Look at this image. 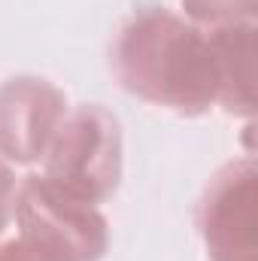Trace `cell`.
Listing matches in <instances>:
<instances>
[{
	"label": "cell",
	"mask_w": 258,
	"mask_h": 261,
	"mask_svg": "<svg viewBox=\"0 0 258 261\" xmlns=\"http://www.w3.org/2000/svg\"><path fill=\"white\" fill-rule=\"evenodd\" d=\"M113 70L134 97L179 116H203L222 97L210 34L170 9L131 15L113 46Z\"/></svg>",
	"instance_id": "obj_1"
},
{
	"label": "cell",
	"mask_w": 258,
	"mask_h": 261,
	"mask_svg": "<svg viewBox=\"0 0 258 261\" xmlns=\"http://www.w3.org/2000/svg\"><path fill=\"white\" fill-rule=\"evenodd\" d=\"M43 176L67 195L104 203L122 182V125L100 103L67 110L43 155Z\"/></svg>",
	"instance_id": "obj_2"
},
{
	"label": "cell",
	"mask_w": 258,
	"mask_h": 261,
	"mask_svg": "<svg viewBox=\"0 0 258 261\" xmlns=\"http://www.w3.org/2000/svg\"><path fill=\"white\" fill-rule=\"evenodd\" d=\"M18 240L46 261H100L110 246V225L104 213L52 186L43 173L18 182L15 195Z\"/></svg>",
	"instance_id": "obj_3"
},
{
	"label": "cell",
	"mask_w": 258,
	"mask_h": 261,
	"mask_svg": "<svg viewBox=\"0 0 258 261\" xmlns=\"http://www.w3.org/2000/svg\"><path fill=\"white\" fill-rule=\"evenodd\" d=\"M258 170L252 158L222 164L197 203L210 261H258Z\"/></svg>",
	"instance_id": "obj_4"
},
{
	"label": "cell",
	"mask_w": 258,
	"mask_h": 261,
	"mask_svg": "<svg viewBox=\"0 0 258 261\" xmlns=\"http://www.w3.org/2000/svg\"><path fill=\"white\" fill-rule=\"evenodd\" d=\"M67 94L40 76H12L0 85V158L37 164L67 116Z\"/></svg>",
	"instance_id": "obj_5"
},
{
	"label": "cell",
	"mask_w": 258,
	"mask_h": 261,
	"mask_svg": "<svg viewBox=\"0 0 258 261\" xmlns=\"http://www.w3.org/2000/svg\"><path fill=\"white\" fill-rule=\"evenodd\" d=\"M203 31L210 34L222 76L219 107H225L231 116L249 119L255 113V21Z\"/></svg>",
	"instance_id": "obj_6"
},
{
	"label": "cell",
	"mask_w": 258,
	"mask_h": 261,
	"mask_svg": "<svg viewBox=\"0 0 258 261\" xmlns=\"http://www.w3.org/2000/svg\"><path fill=\"white\" fill-rule=\"evenodd\" d=\"M186 18L197 28H228L255 21L258 0H183Z\"/></svg>",
	"instance_id": "obj_7"
},
{
	"label": "cell",
	"mask_w": 258,
	"mask_h": 261,
	"mask_svg": "<svg viewBox=\"0 0 258 261\" xmlns=\"http://www.w3.org/2000/svg\"><path fill=\"white\" fill-rule=\"evenodd\" d=\"M15 195H18V176L9 167V161L0 158V237L15 216Z\"/></svg>",
	"instance_id": "obj_8"
},
{
	"label": "cell",
	"mask_w": 258,
	"mask_h": 261,
	"mask_svg": "<svg viewBox=\"0 0 258 261\" xmlns=\"http://www.w3.org/2000/svg\"><path fill=\"white\" fill-rule=\"evenodd\" d=\"M0 261H46L40 252H34L24 240H0Z\"/></svg>",
	"instance_id": "obj_9"
}]
</instances>
